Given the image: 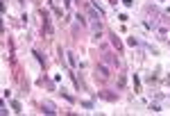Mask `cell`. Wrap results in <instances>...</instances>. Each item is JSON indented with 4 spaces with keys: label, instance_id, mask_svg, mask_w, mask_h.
I'll list each match as a JSON object with an SVG mask.
<instances>
[{
    "label": "cell",
    "instance_id": "6da1fadb",
    "mask_svg": "<svg viewBox=\"0 0 170 116\" xmlns=\"http://www.w3.org/2000/svg\"><path fill=\"white\" fill-rule=\"evenodd\" d=\"M95 73H98V75H100L102 80H107V78H109V75H111L109 66H104V64H98V66H95Z\"/></svg>",
    "mask_w": 170,
    "mask_h": 116
},
{
    "label": "cell",
    "instance_id": "7a4b0ae2",
    "mask_svg": "<svg viewBox=\"0 0 170 116\" xmlns=\"http://www.w3.org/2000/svg\"><path fill=\"white\" fill-rule=\"evenodd\" d=\"M41 16H43V27H45V32H48V34H55V30H52V23H50V16H48V11H43V9H41Z\"/></svg>",
    "mask_w": 170,
    "mask_h": 116
},
{
    "label": "cell",
    "instance_id": "3957f363",
    "mask_svg": "<svg viewBox=\"0 0 170 116\" xmlns=\"http://www.w3.org/2000/svg\"><path fill=\"white\" fill-rule=\"evenodd\" d=\"M41 109L45 112V114H55V112H57V109L52 107V102H43V105H41Z\"/></svg>",
    "mask_w": 170,
    "mask_h": 116
},
{
    "label": "cell",
    "instance_id": "277c9868",
    "mask_svg": "<svg viewBox=\"0 0 170 116\" xmlns=\"http://www.w3.org/2000/svg\"><path fill=\"white\" fill-rule=\"evenodd\" d=\"M100 98H107V100H116V93H104V91H98Z\"/></svg>",
    "mask_w": 170,
    "mask_h": 116
},
{
    "label": "cell",
    "instance_id": "5b68a950",
    "mask_svg": "<svg viewBox=\"0 0 170 116\" xmlns=\"http://www.w3.org/2000/svg\"><path fill=\"white\" fill-rule=\"evenodd\" d=\"M157 34L161 36V39H168V27H159V30H157Z\"/></svg>",
    "mask_w": 170,
    "mask_h": 116
},
{
    "label": "cell",
    "instance_id": "8992f818",
    "mask_svg": "<svg viewBox=\"0 0 170 116\" xmlns=\"http://www.w3.org/2000/svg\"><path fill=\"white\" fill-rule=\"evenodd\" d=\"M111 43L116 46L118 50H120V48H123V43H120V39H118V36H116V34H111Z\"/></svg>",
    "mask_w": 170,
    "mask_h": 116
},
{
    "label": "cell",
    "instance_id": "52a82bcc",
    "mask_svg": "<svg viewBox=\"0 0 170 116\" xmlns=\"http://www.w3.org/2000/svg\"><path fill=\"white\" fill-rule=\"evenodd\" d=\"M68 55V62H70V66H77V62H75V55L73 53H66Z\"/></svg>",
    "mask_w": 170,
    "mask_h": 116
},
{
    "label": "cell",
    "instance_id": "ba28073f",
    "mask_svg": "<svg viewBox=\"0 0 170 116\" xmlns=\"http://www.w3.org/2000/svg\"><path fill=\"white\" fill-rule=\"evenodd\" d=\"M34 57H36V59H39V62H41V64H45V57H43L41 53H36V50H34Z\"/></svg>",
    "mask_w": 170,
    "mask_h": 116
},
{
    "label": "cell",
    "instance_id": "9c48e42d",
    "mask_svg": "<svg viewBox=\"0 0 170 116\" xmlns=\"http://www.w3.org/2000/svg\"><path fill=\"white\" fill-rule=\"evenodd\" d=\"M145 82H150V84H152V82H157V75H154V73H152V75H147V78H145Z\"/></svg>",
    "mask_w": 170,
    "mask_h": 116
},
{
    "label": "cell",
    "instance_id": "30bf717a",
    "mask_svg": "<svg viewBox=\"0 0 170 116\" xmlns=\"http://www.w3.org/2000/svg\"><path fill=\"white\" fill-rule=\"evenodd\" d=\"M11 107H14V112H21V102H16V100H14V102H11Z\"/></svg>",
    "mask_w": 170,
    "mask_h": 116
},
{
    "label": "cell",
    "instance_id": "8fae6325",
    "mask_svg": "<svg viewBox=\"0 0 170 116\" xmlns=\"http://www.w3.org/2000/svg\"><path fill=\"white\" fill-rule=\"evenodd\" d=\"M129 46H138V39L136 36H129Z\"/></svg>",
    "mask_w": 170,
    "mask_h": 116
},
{
    "label": "cell",
    "instance_id": "7c38bea8",
    "mask_svg": "<svg viewBox=\"0 0 170 116\" xmlns=\"http://www.w3.org/2000/svg\"><path fill=\"white\" fill-rule=\"evenodd\" d=\"M168 84H170V75H168Z\"/></svg>",
    "mask_w": 170,
    "mask_h": 116
}]
</instances>
